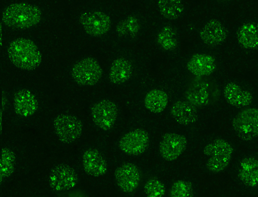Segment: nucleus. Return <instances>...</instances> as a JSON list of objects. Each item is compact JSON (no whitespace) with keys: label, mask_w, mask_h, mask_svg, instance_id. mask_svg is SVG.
I'll use <instances>...</instances> for the list:
<instances>
[{"label":"nucleus","mask_w":258,"mask_h":197,"mask_svg":"<svg viewBox=\"0 0 258 197\" xmlns=\"http://www.w3.org/2000/svg\"><path fill=\"white\" fill-rule=\"evenodd\" d=\"M233 151L230 144L223 139H216L204 147V153L209 157L206 167L213 173L224 170L229 165Z\"/></svg>","instance_id":"nucleus-4"},{"label":"nucleus","mask_w":258,"mask_h":197,"mask_svg":"<svg viewBox=\"0 0 258 197\" xmlns=\"http://www.w3.org/2000/svg\"><path fill=\"white\" fill-rule=\"evenodd\" d=\"M80 22L87 33L94 37L104 35L111 27L110 17L101 11L84 13L80 17Z\"/></svg>","instance_id":"nucleus-11"},{"label":"nucleus","mask_w":258,"mask_h":197,"mask_svg":"<svg viewBox=\"0 0 258 197\" xmlns=\"http://www.w3.org/2000/svg\"><path fill=\"white\" fill-rule=\"evenodd\" d=\"M91 115L95 125L104 131L110 130L116 121L117 108L110 100H103L94 105Z\"/></svg>","instance_id":"nucleus-10"},{"label":"nucleus","mask_w":258,"mask_h":197,"mask_svg":"<svg viewBox=\"0 0 258 197\" xmlns=\"http://www.w3.org/2000/svg\"><path fill=\"white\" fill-rule=\"evenodd\" d=\"M133 73L131 62L124 58H119L113 61L110 68L109 78L110 81L116 84L127 81Z\"/></svg>","instance_id":"nucleus-20"},{"label":"nucleus","mask_w":258,"mask_h":197,"mask_svg":"<svg viewBox=\"0 0 258 197\" xmlns=\"http://www.w3.org/2000/svg\"><path fill=\"white\" fill-rule=\"evenodd\" d=\"M144 189L146 194L150 197H162L166 191L164 183L155 178L148 179L144 184Z\"/></svg>","instance_id":"nucleus-28"},{"label":"nucleus","mask_w":258,"mask_h":197,"mask_svg":"<svg viewBox=\"0 0 258 197\" xmlns=\"http://www.w3.org/2000/svg\"><path fill=\"white\" fill-rule=\"evenodd\" d=\"M102 68L95 59L88 57L78 62L73 66L72 75L75 81L81 85L92 86L100 79Z\"/></svg>","instance_id":"nucleus-6"},{"label":"nucleus","mask_w":258,"mask_h":197,"mask_svg":"<svg viewBox=\"0 0 258 197\" xmlns=\"http://www.w3.org/2000/svg\"><path fill=\"white\" fill-rule=\"evenodd\" d=\"M41 19L40 9L25 3L12 4L4 10L2 17L3 23L15 29H25L34 26Z\"/></svg>","instance_id":"nucleus-2"},{"label":"nucleus","mask_w":258,"mask_h":197,"mask_svg":"<svg viewBox=\"0 0 258 197\" xmlns=\"http://www.w3.org/2000/svg\"><path fill=\"white\" fill-rule=\"evenodd\" d=\"M156 42L164 50H174L178 45L176 30L171 25L164 26L157 34Z\"/></svg>","instance_id":"nucleus-24"},{"label":"nucleus","mask_w":258,"mask_h":197,"mask_svg":"<svg viewBox=\"0 0 258 197\" xmlns=\"http://www.w3.org/2000/svg\"><path fill=\"white\" fill-rule=\"evenodd\" d=\"M193 187L188 181L179 180L172 184L169 195L172 197H189L192 196Z\"/></svg>","instance_id":"nucleus-27"},{"label":"nucleus","mask_w":258,"mask_h":197,"mask_svg":"<svg viewBox=\"0 0 258 197\" xmlns=\"http://www.w3.org/2000/svg\"><path fill=\"white\" fill-rule=\"evenodd\" d=\"M233 130L242 140L249 141L258 133V111L254 108H247L240 111L233 118Z\"/></svg>","instance_id":"nucleus-5"},{"label":"nucleus","mask_w":258,"mask_h":197,"mask_svg":"<svg viewBox=\"0 0 258 197\" xmlns=\"http://www.w3.org/2000/svg\"><path fill=\"white\" fill-rule=\"evenodd\" d=\"M187 140L182 135L176 133H167L162 137L159 150L161 156L165 160L176 159L185 150Z\"/></svg>","instance_id":"nucleus-12"},{"label":"nucleus","mask_w":258,"mask_h":197,"mask_svg":"<svg viewBox=\"0 0 258 197\" xmlns=\"http://www.w3.org/2000/svg\"><path fill=\"white\" fill-rule=\"evenodd\" d=\"M168 102L167 93L162 90L153 89L149 91L144 98V105L150 112L158 114L166 109Z\"/></svg>","instance_id":"nucleus-22"},{"label":"nucleus","mask_w":258,"mask_h":197,"mask_svg":"<svg viewBox=\"0 0 258 197\" xmlns=\"http://www.w3.org/2000/svg\"><path fill=\"white\" fill-rule=\"evenodd\" d=\"M227 35L225 27L217 19L208 21L200 33V38L203 42L209 46L219 45L224 41Z\"/></svg>","instance_id":"nucleus-16"},{"label":"nucleus","mask_w":258,"mask_h":197,"mask_svg":"<svg viewBox=\"0 0 258 197\" xmlns=\"http://www.w3.org/2000/svg\"><path fill=\"white\" fill-rule=\"evenodd\" d=\"M13 104L16 114L24 117L32 115L38 109L36 98L27 89H21L15 92Z\"/></svg>","instance_id":"nucleus-17"},{"label":"nucleus","mask_w":258,"mask_h":197,"mask_svg":"<svg viewBox=\"0 0 258 197\" xmlns=\"http://www.w3.org/2000/svg\"><path fill=\"white\" fill-rule=\"evenodd\" d=\"M149 142V136L147 131L142 129H137L121 137L119 147L125 153L137 156L142 154L147 149Z\"/></svg>","instance_id":"nucleus-9"},{"label":"nucleus","mask_w":258,"mask_h":197,"mask_svg":"<svg viewBox=\"0 0 258 197\" xmlns=\"http://www.w3.org/2000/svg\"><path fill=\"white\" fill-rule=\"evenodd\" d=\"M78 182V176L70 166L60 165L54 168L49 176L51 187L56 191H66L74 188Z\"/></svg>","instance_id":"nucleus-13"},{"label":"nucleus","mask_w":258,"mask_h":197,"mask_svg":"<svg viewBox=\"0 0 258 197\" xmlns=\"http://www.w3.org/2000/svg\"><path fill=\"white\" fill-rule=\"evenodd\" d=\"M54 127L59 139L64 143H70L80 137L83 125L81 121L75 116L60 114L54 119Z\"/></svg>","instance_id":"nucleus-7"},{"label":"nucleus","mask_w":258,"mask_h":197,"mask_svg":"<svg viewBox=\"0 0 258 197\" xmlns=\"http://www.w3.org/2000/svg\"><path fill=\"white\" fill-rule=\"evenodd\" d=\"M190 73L197 77H209L215 70L216 62L211 55L197 53L193 55L186 63Z\"/></svg>","instance_id":"nucleus-14"},{"label":"nucleus","mask_w":258,"mask_h":197,"mask_svg":"<svg viewBox=\"0 0 258 197\" xmlns=\"http://www.w3.org/2000/svg\"><path fill=\"white\" fill-rule=\"evenodd\" d=\"M220 94L218 85L209 77L195 76L189 82L183 96L185 101L197 108L216 103Z\"/></svg>","instance_id":"nucleus-3"},{"label":"nucleus","mask_w":258,"mask_h":197,"mask_svg":"<svg viewBox=\"0 0 258 197\" xmlns=\"http://www.w3.org/2000/svg\"><path fill=\"white\" fill-rule=\"evenodd\" d=\"M223 93L226 102L236 108L247 107L252 102V95L251 92L242 89L234 82L227 83L224 88Z\"/></svg>","instance_id":"nucleus-19"},{"label":"nucleus","mask_w":258,"mask_h":197,"mask_svg":"<svg viewBox=\"0 0 258 197\" xmlns=\"http://www.w3.org/2000/svg\"><path fill=\"white\" fill-rule=\"evenodd\" d=\"M237 38L239 43L244 48H256L258 44L256 25L252 22H248L242 25L237 31Z\"/></svg>","instance_id":"nucleus-23"},{"label":"nucleus","mask_w":258,"mask_h":197,"mask_svg":"<svg viewBox=\"0 0 258 197\" xmlns=\"http://www.w3.org/2000/svg\"><path fill=\"white\" fill-rule=\"evenodd\" d=\"M158 6L163 16L169 20H175L182 14L184 5L179 0H160Z\"/></svg>","instance_id":"nucleus-25"},{"label":"nucleus","mask_w":258,"mask_h":197,"mask_svg":"<svg viewBox=\"0 0 258 197\" xmlns=\"http://www.w3.org/2000/svg\"><path fill=\"white\" fill-rule=\"evenodd\" d=\"M140 24L135 17H130L120 21L116 27V31L120 36L135 37L139 31Z\"/></svg>","instance_id":"nucleus-26"},{"label":"nucleus","mask_w":258,"mask_h":197,"mask_svg":"<svg viewBox=\"0 0 258 197\" xmlns=\"http://www.w3.org/2000/svg\"><path fill=\"white\" fill-rule=\"evenodd\" d=\"M170 114L177 123L184 126L195 123L198 119L197 107L186 101H175L171 106Z\"/></svg>","instance_id":"nucleus-18"},{"label":"nucleus","mask_w":258,"mask_h":197,"mask_svg":"<svg viewBox=\"0 0 258 197\" xmlns=\"http://www.w3.org/2000/svg\"><path fill=\"white\" fill-rule=\"evenodd\" d=\"M238 176L242 182L245 185L254 187L257 185L258 161L252 157L242 159L240 163Z\"/></svg>","instance_id":"nucleus-21"},{"label":"nucleus","mask_w":258,"mask_h":197,"mask_svg":"<svg viewBox=\"0 0 258 197\" xmlns=\"http://www.w3.org/2000/svg\"><path fill=\"white\" fill-rule=\"evenodd\" d=\"M10 60L16 67L26 70H32L39 66L42 57L33 41L25 38L13 40L8 48Z\"/></svg>","instance_id":"nucleus-1"},{"label":"nucleus","mask_w":258,"mask_h":197,"mask_svg":"<svg viewBox=\"0 0 258 197\" xmlns=\"http://www.w3.org/2000/svg\"><path fill=\"white\" fill-rule=\"evenodd\" d=\"M82 164L85 172L94 177L102 176L107 170L105 159L96 149H89L85 151L82 156Z\"/></svg>","instance_id":"nucleus-15"},{"label":"nucleus","mask_w":258,"mask_h":197,"mask_svg":"<svg viewBox=\"0 0 258 197\" xmlns=\"http://www.w3.org/2000/svg\"><path fill=\"white\" fill-rule=\"evenodd\" d=\"M114 176L118 186L126 193L135 191L142 180L141 171L132 163H126L118 167L115 171Z\"/></svg>","instance_id":"nucleus-8"}]
</instances>
